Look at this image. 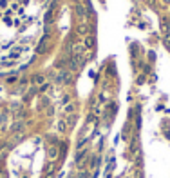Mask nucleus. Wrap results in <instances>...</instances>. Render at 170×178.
I'll use <instances>...</instances> for the list:
<instances>
[{
  "label": "nucleus",
  "mask_w": 170,
  "mask_h": 178,
  "mask_svg": "<svg viewBox=\"0 0 170 178\" xmlns=\"http://www.w3.org/2000/svg\"><path fill=\"white\" fill-rule=\"evenodd\" d=\"M94 42H96V38H94V36H87V38H85V46H87V47H92Z\"/></svg>",
  "instance_id": "39448f33"
},
{
  "label": "nucleus",
  "mask_w": 170,
  "mask_h": 178,
  "mask_svg": "<svg viewBox=\"0 0 170 178\" xmlns=\"http://www.w3.org/2000/svg\"><path fill=\"white\" fill-rule=\"evenodd\" d=\"M22 129H24V122H15L11 125V131L13 133H18V131H22Z\"/></svg>",
  "instance_id": "7ed1b4c3"
},
{
  "label": "nucleus",
  "mask_w": 170,
  "mask_h": 178,
  "mask_svg": "<svg viewBox=\"0 0 170 178\" xmlns=\"http://www.w3.org/2000/svg\"><path fill=\"white\" fill-rule=\"evenodd\" d=\"M7 82H9V84H13V82H16V78H15V76H9V78H7Z\"/></svg>",
  "instance_id": "9d476101"
},
{
  "label": "nucleus",
  "mask_w": 170,
  "mask_h": 178,
  "mask_svg": "<svg viewBox=\"0 0 170 178\" xmlns=\"http://www.w3.org/2000/svg\"><path fill=\"white\" fill-rule=\"evenodd\" d=\"M22 51H25V49H22V47H15V49L11 51V53H9V58H13V60H15V58H18L20 55H22Z\"/></svg>",
  "instance_id": "f03ea898"
},
{
  "label": "nucleus",
  "mask_w": 170,
  "mask_h": 178,
  "mask_svg": "<svg viewBox=\"0 0 170 178\" xmlns=\"http://www.w3.org/2000/svg\"><path fill=\"white\" fill-rule=\"evenodd\" d=\"M35 82L36 84H42V82H44V76H35Z\"/></svg>",
  "instance_id": "6e6552de"
},
{
  "label": "nucleus",
  "mask_w": 170,
  "mask_h": 178,
  "mask_svg": "<svg viewBox=\"0 0 170 178\" xmlns=\"http://www.w3.org/2000/svg\"><path fill=\"white\" fill-rule=\"evenodd\" d=\"M58 156V149L56 147H49V158H56Z\"/></svg>",
  "instance_id": "423d86ee"
},
{
  "label": "nucleus",
  "mask_w": 170,
  "mask_h": 178,
  "mask_svg": "<svg viewBox=\"0 0 170 178\" xmlns=\"http://www.w3.org/2000/svg\"><path fill=\"white\" fill-rule=\"evenodd\" d=\"M56 129H58V133H63L67 129V122L65 120H58V125H56Z\"/></svg>",
  "instance_id": "20e7f679"
},
{
  "label": "nucleus",
  "mask_w": 170,
  "mask_h": 178,
  "mask_svg": "<svg viewBox=\"0 0 170 178\" xmlns=\"http://www.w3.org/2000/svg\"><path fill=\"white\" fill-rule=\"evenodd\" d=\"M76 13L81 16V15H83V7H76Z\"/></svg>",
  "instance_id": "1a4fd4ad"
},
{
  "label": "nucleus",
  "mask_w": 170,
  "mask_h": 178,
  "mask_svg": "<svg viewBox=\"0 0 170 178\" xmlns=\"http://www.w3.org/2000/svg\"><path fill=\"white\" fill-rule=\"evenodd\" d=\"M87 31H89V27H87V26H85V24H81V26H78V33H80V35H85V33H87Z\"/></svg>",
  "instance_id": "0eeeda50"
},
{
  "label": "nucleus",
  "mask_w": 170,
  "mask_h": 178,
  "mask_svg": "<svg viewBox=\"0 0 170 178\" xmlns=\"http://www.w3.org/2000/svg\"><path fill=\"white\" fill-rule=\"evenodd\" d=\"M69 78H71V73H69V71H62L60 75L56 76V80H55V82H56V84H67V82H69Z\"/></svg>",
  "instance_id": "f257e3e1"
},
{
  "label": "nucleus",
  "mask_w": 170,
  "mask_h": 178,
  "mask_svg": "<svg viewBox=\"0 0 170 178\" xmlns=\"http://www.w3.org/2000/svg\"><path fill=\"white\" fill-rule=\"evenodd\" d=\"M0 6H2V7H6V6H7V0H0Z\"/></svg>",
  "instance_id": "9b49d317"
},
{
  "label": "nucleus",
  "mask_w": 170,
  "mask_h": 178,
  "mask_svg": "<svg viewBox=\"0 0 170 178\" xmlns=\"http://www.w3.org/2000/svg\"><path fill=\"white\" fill-rule=\"evenodd\" d=\"M0 151H2V147H0Z\"/></svg>",
  "instance_id": "f8f14e48"
}]
</instances>
